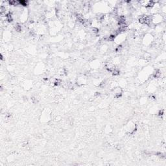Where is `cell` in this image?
I'll return each instance as SVG.
<instances>
[{"instance_id": "obj_3", "label": "cell", "mask_w": 166, "mask_h": 166, "mask_svg": "<svg viewBox=\"0 0 166 166\" xmlns=\"http://www.w3.org/2000/svg\"><path fill=\"white\" fill-rule=\"evenodd\" d=\"M3 39L5 40V41L7 42L9 41V40L11 39V34L10 32H9V31H5L4 32V34H3Z\"/></svg>"}, {"instance_id": "obj_2", "label": "cell", "mask_w": 166, "mask_h": 166, "mask_svg": "<svg viewBox=\"0 0 166 166\" xmlns=\"http://www.w3.org/2000/svg\"><path fill=\"white\" fill-rule=\"evenodd\" d=\"M88 82V77L86 75H81L77 77L76 80L77 85L79 86H82V85L86 84Z\"/></svg>"}, {"instance_id": "obj_1", "label": "cell", "mask_w": 166, "mask_h": 166, "mask_svg": "<svg viewBox=\"0 0 166 166\" xmlns=\"http://www.w3.org/2000/svg\"><path fill=\"white\" fill-rule=\"evenodd\" d=\"M154 37L150 33L146 34L143 38V44L146 46H149L153 43Z\"/></svg>"}]
</instances>
